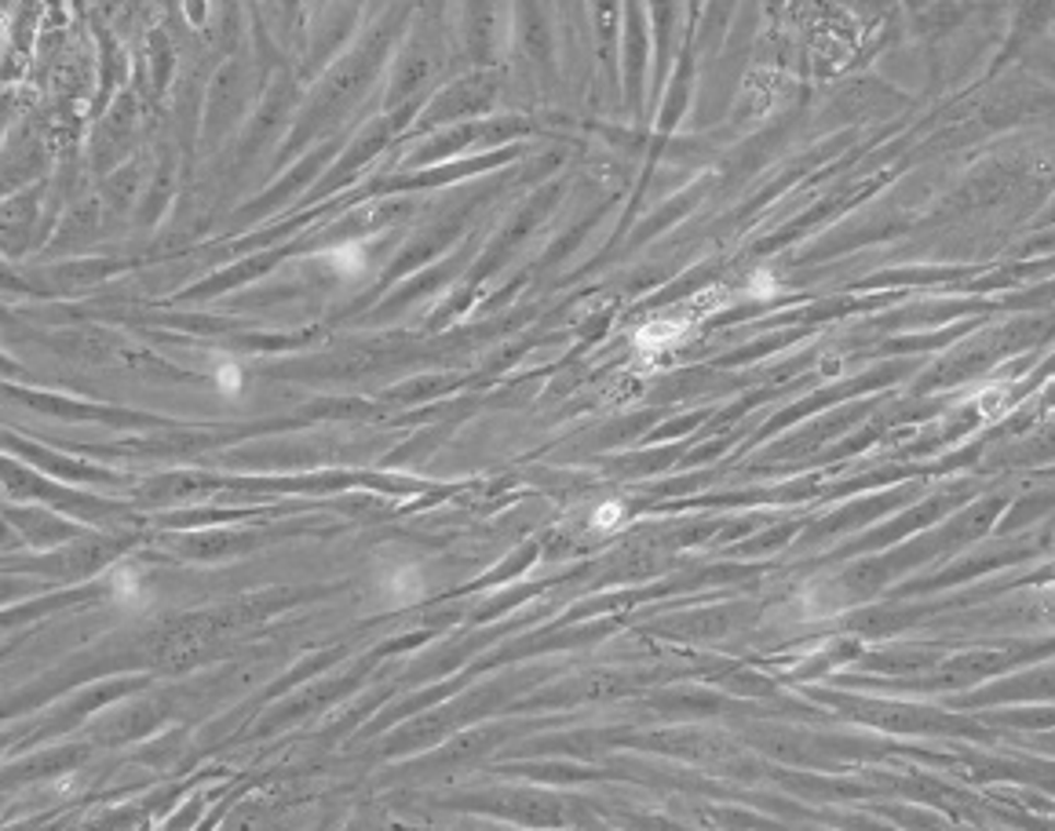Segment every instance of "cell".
<instances>
[{"mask_svg":"<svg viewBox=\"0 0 1055 831\" xmlns=\"http://www.w3.org/2000/svg\"><path fill=\"white\" fill-rule=\"evenodd\" d=\"M325 262L340 270L344 278H355V273L362 270V251H358V248H336V251H329V256H325Z\"/></svg>","mask_w":1055,"mask_h":831,"instance_id":"6da1fadb","label":"cell"},{"mask_svg":"<svg viewBox=\"0 0 1055 831\" xmlns=\"http://www.w3.org/2000/svg\"><path fill=\"white\" fill-rule=\"evenodd\" d=\"M114 590H117V598H121V601H136V595H139V576L132 573V569H121V573L114 576Z\"/></svg>","mask_w":1055,"mask_h":831,"instance_id":"7a4b0ae2","label":"cell"},{"mask_svg":"<svg viewBox=\"0 0 1055 831\" xmlns=\"http://www.w3.org/2000/svg\"><path fill=\"white\" fill-rule=\"evenodd\" d=\"M600 529H606V525H614V522H622V503H603L600 511H595V518H592Z\"/></svg>","mask_w":1055,"mask_h":831,"instance_id":"3957f363","label":"cell"},{"mask_svg":"<svg viewBox=\"0 0 1055 831\" xmlns=\"http://www.w3.org/2000/svg\"><path fill=\"white\" fill-rule=\"evenodd\" d=\"M220 387H223L227 394H237V390H242V372L231 368V365L220 368Z\"/></svg>","mask_w":1055,"mask_h":831,"instance_id":"277c9868","label":"cell"}]
</instances>
